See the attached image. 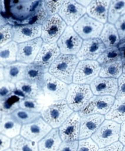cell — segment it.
<instances>
[{
	"label": "cell",
	"mask_w": 125,
	"mask_h": 151,
	"mask_svg": "<svg viewBox=\"0 0 125 151\" xmlns=\"http://www.w3.org/2000/svg\"><path fill=\"white\" fill-rule=\"evenodd\" d=\"M79 60L76 55L61 54L49 68V73L66 84L73 82V75Z\"/></svg>",
	"instance_id": "6da1fadb"
},
{
	"label": "cell",
	"mask_w": 125,
	"mask_h": 151,
	"mask_svg": "<svg viewBox=\"0 0 125 151\" xmlns=\"http://www.w3.org/2000/svg\"><path fill=\"white\" fill-rule=\"evenodd\" d=\"M73 113L66 100L53 102L45 106L41 112L42 119L53 129H57Z\"/></svg>",
	"instance_id": "7a4b0ae2"
},
{
	"label": "cell",
	"mask_w": 125,
	"mask_h": 151,
	"mask_svg": "<svg viewBox=\"0 0 125 151\" xmlns=\"http://www.w3.org/2000/svg\"><path fill=\"white\" fill-rule=\"evenodd\" d=\"M93 97V93L89 85L71 83L68 85L65 100L73 112H79Z\"/></svg>",
	"instance_id": "3957f363"
},
{
	"label": "cell",
	"mask_w": 125,
	"mask_h": 151,
	"mask_svg": "<svg viewBox=\"0 0 125 151\" xmlns=\"http://www.w3.org/2000/svg\"><path fill=\"white\" fill-rule=\"evenodd\" d=\"M120 130L121 125L119 124L106 120L92 135L91 139L99 148L107 147L118 142L119 139Z\"/></svg>",
	"instance_id": "277c9868"
},
{
	"label": "cell",
	"mask_w": 125,
	"mask_h": 151,
	"mask_svg": "<svg viewBox=\"0 0 125 151\" xmlns=\"http://www.w3.org/2000/svg\"><path fill=\"white\" fill-rule=\"evenodd\" d=\"M44 99L46 102L65 100L68 93V85L55 78L49 72L45 73L43 85Z\"/></svg>",
	"instance_id": "5b68a950"
},
{
	"label": "cell",
	"mask_w": 125,
	"mask_h": 151,
	"mask_svg": "<svg viewBox=\"0 0 125 151\" xmlns=\"http://www.w3.org/2000/svg\"><path fill=\"white\" fill-rule=\"evenodd\" d=\"M101 68V66L97 61H80L73 75V83L80 85L91 84L98 77Z\"/></svg>",
	"instance_id": "8992f818"
},
{
	"label": "cell",
	"mask_w": 125,
	"mask_h": 151,
	"mask_svg": "<svg viewBox=\"0 0 125 151\" xmlns=\"http://www.w3.org/2000/svg\"><path fill=\"white\" fill-rule=\"evenodd\" d=\"M66 24L59 14L49 17L42 24L41 38L44 43H56L66 28Z\"/></svg>",
	"instance_id": "52a82bcc"
},
{
	"label": "cell",
	"mask_w": 125,
	"mask_h": 151,
	"mask_svg": "<svg viewBox=\"0 0 125 151\" xmlns=\"http://www.w3.org/2000/svg\"><path fill=\"white\" fill-rule=\"evenodd\" d=\"M104 24L85 14L73 27L74 31L83 40L98 38L104 28Z\"/></svg>",
	"instance_id": "ba28073f"
},
{
	"label": "cell",
	"mask_w": 125,
	"mask_h": 151,
	"mask_svg": "<svg viewBox=\"0 0 125 151\" xmlns=\"http://www.w3.org/2000/svg\"><path fill=\"white\" fill-rule=\"evenodd\" d=\"M83 42V39L74 31V28L68 26L56 43L61 54L75 55L79 51Z\"/></svg>",
	"instance_id": "9c48e42d"
},
{
	"label": "cell",
	"mask_w": 125,
	"mask_h": 151,
	"mask_svg": "<svg viewBox=\"0 0 125 151\" xmlns=\"http://www.w3.org/2000/svg\"><path fill=\"white\" fill-rule=\"evenodd\" d=\"M114 101L115 98L112 96L94 95L78 113L81 117L94 114L106 115Z\"/></svg>",
	"instance_id": "30bf717a"
},
{
	"label": "cell",
	"mask_w": 125,
	"mask_h": 151,
	"mask_svg": "<svg viewBox=\"0 0 125 151\" xmlns=\"http://www.w3.org/2000/svg\"><path fill=\"white\" fill-rule=\"evenodd\" d=\"M52 127L41 117L36 121L24 125L21 127V135L33 142H39L52 130Z\"/></svg>",
	"instance_id": "8fae6325"
},
{
	"label": "cell",
	"mask_w": 125,
	"mask_h": 151,
	"mask_svg": "<svg viewBox=\"0 0 125 151\" xmlns=\"http://www.w3.org/2000/svg\"><path fill=\"white\" fill-rule=\"evenodd\" d=\"M86 13V8L76 1H64L58 14L66 24L73 27Z\"/></svg>",
	"instance_id": "7c38bea8"
},
{
	"label": "cell",
	"mask_w": 125,
	"mask_h": 151,
	"mask_svg": "<svg viewBox=\"0 0 125 151\" xmlns=\"http://www.w3.org/2000/svg\"><path fill=\"white\" fill-rule=\"evenodd\" d=\"M81 116L78 112H73L59 128L62 142L77 141L79 137Z\"/></svg>",
	"instance_id": "4fadbf2b"
},
{
	"label": "cell",
	"mask_w": 125,
	"mask_h": 151,
	"mask_svg": "<svg viewBox=\"0 0 125 151\" xmlns=\"http://www.w3.org/2000/svg\"><path fill=\"white\" fill-rule=\"evenodd\" d=\"M43 44L41 38L18 44L16 60L25 64L33 63Z\"/></svg>",
	"instance_id": "5bb4252c"
},
{
	"label": "cell",
	"mask_w": 125,
	"mask_h": 151,
	"mask_svg": "<svg viewBox=\"0 0 125 151\" xmlns=\"http://www.w3.org/2000/svg\"><path fill=\"white\" fill-rule=\"evenodd\" d=\"M106 47L99 38L84 40L81 47L76 54V57L80 61L83 60H94L100 57Z\"/></svg>",
	"instance_id": "9a60e30c"
},
{
	"label": "cell",
	"mask_w": 125,
	"mask_h": 151,
	"mask_svg": "<svg viewBox=\"0 0 125 151\" xmlns=\"http://www.w3.org/2000/svg\"><path fill=\"white\" fill-rule=\"evenodd\" d=\"M42 25L26 24L13 27V41L19 44L36 38L41 35Z\"/></svg>",
	"instance_id": "2e32d148"
},
{
	"label": "cell",
	"mask_w": 125,
	"mask_h": 151,
	"mask_svg": "<svg viewBox=\"0 0 125 151\" xmlns=\"http://www.w3.org/2000/svg\"><path fill=\"white\" fill-rule=\"evenodd\" d=\"M93 93L96 96L116 97L118 92V79L98 77L90 84Z\"/></svg>",
	"instance_id": "e0dca14e"
},
{
	"label": "cell",
	"mask_w": 125,
	"mask_h": 151,
	"mask_svg": "<svg viewBox=\"0 0 125 151\" xmlns=\"http://www.w3.org/2000/svg\"><path fill=\"white\" fill-rule=\"evenodd\" d=\"M60 55L61 52L56 43H46L43 42L33 63L49 70L51 65Z\"/></svg>",
	"instance_id": "ac0fdd59"
},
{
	"label": "cell",
	"mask_w": 125,
	"mask_h": 151,
	"mask_svg": "<svg viewBox=\"0 0 125 151\" xmlns=\"http://www.w3.org/2000/svg\"><path fill=\"white\" fill-rule=\"evenodd\" d=\"M104 115L99 114L90 115L81 117L79 139H86L91 137L104 121Z\"/></svg>",
	"instance_id": "d6986e66"
},
{
	"label": "cell",
	"mask_w": 125,
	"mask_h": 151,
	"mask_svg": "<svg viewBox=\"0 0 125 151\" xmlns=\"http://www.w3.org/2000/svg\"><path fill=\"white\" fill-rule=\"evenodd\" d=\"M110 2L111 1H92L86 8L87 14L96 21L106 24Z\"/></svg>",
	"instance_id": "ffe728a7"
},
{
	"label": "cell",
	"mask_w": 125,
	"mask_h": 151,
	"mask_svg": "<svg viewBox=\"0 0 125 151\" xmlns=\"http://www.w3.org/2000/svg\"><path fill=\"white\" fill-rule=\"evenodd\" d=\"M15 86L17 91L24 98L41 99L44 97L42 87L36 83L24 79L17 82Z\"/></svg>",
	"instance_id": "44dd1931"
},
{
	"label": "cell",
	"mask_w": 125,
	"mask_h": 151,
	"mask_svg": "<svg viewBox=\"0 0 125 151\" xmlns=\"http://www.w3.org/2000/svg\"><path fill=\"white\" fill-rule=\"evenodd\" d=\"M21 125L15 120L11 114L3 115L0 120V134L9 139L18 136L21 133Z\"/></svg>",
	"instance_id": "7402d4cb"
},
{
	"label": "cell",
	"mask_w": 125,
	"mask_h": 151,
	"mask_svg": "<svg viewBox=\"0 0 125 151\" xmlns=\"http://www.w3.org/2000/svg\"><path fill=\"white\" fill-rule=\"evenodd\" d=\"M27 67L28 64L21 62H15L4 67V80L14 84L25 79Z\"/></svg>",
	"instance_id": "603a6c76"
},
{
	"label": "cell",
	"mask_w": 125,
	"mask_h": 151,
	"mask_svg": "<svg viewBox=\"0 0 125 151\" xmlns=\"http://www.w3.org/2000/svg\"><path fill=\"white\" fill-rule=\"evenodd\" d=\"M62 143L59 130L53 129L38 142L39 151H57Z\"/></svg>",
	"instance_id": "cb8c5ba5"
},
{
	"label": "cell",
	"mask_w": 125,
	"mask_h": 151,
	"mask_svg": "<svg viewBox=\"0 0 125 151\" xmlns=\"http://www.w3.org/2000/svg\"><path fill=\"white\" fill-rule=\"evenodd\" d=\"M36 1H10V12L13 16L19 19H28L32 7Z\"/></svg>",
	"instance_id": "d4e9b609"
},
{
	"label": "cell",
	"mask_w": 125,
	"mask_h": 151,
	"mask_svg": "<svg viewBox=\"0 0 125 151\" xmlns=\"http://www.w3.org/2000/svg\"><path fill=\"white\" fill-rule=\"evenodd\" d=\"M99 39L106 49L117 47L120 42V38L116 27L109 23L104 24Z\"/></svg>",
	"instance_id": "484cf974"
},
{
	"label": "cell",
	"mask_w": 125,
	"mask_h": 151,
	"mask_svg": "<svg viewBox=\"0 0 125 151\" xmlns=\"http://www.w3.org/2000/svg\"><path fill=\"white\" fill-rule=\"evenodd\" d=\"M18 44L14 41L0 48V65L4 67L16 62Z\"/></svg>",
	"instance_id": "4316f807"
},
{
	"label": "cell",
	"mask_w": 125,
	"mask_h": 151,
	"mask_svg": "<svg viewBox=\"0 0 125 151\" xmlns=\"http://www.w3.org/2000/svg\"><path fill=\"white\" fill-rule=\"evenodd\" d=\"M23 98L21 93L15 91L7 99L0 102V115L12 114L19 109V102Z\"/></svg>",
	"instance_id": "83f0119b"
},
{
	"label": "cell",
	"mask_w": 125,
	"mask_h": 151,
	"mask_svg": "<svg viewBox=\"0 0 125 151\" xmlns=\"http://www.w3.org/2000/svg\"><path fill=\"white\" fill-rule=\"evenodd\" d=\"M106 120H112L118 124L125 121V100H115L112 107L109 112L105 115Z\"/></svg>",
	"instance_id": "f1b7e54d"
},
{
	"label": "cell",
	"mask_w": 125,
	"mask_h": 151,
	"mask_svg": "<svg viewBox=\"0 0 125 151\" xmlns=\"http://www.w3.org/2000/svg\"><path fill=\"white\" fill-rule=\"evenodd\" d=\"M48 71V70L44 69L34 63L29 64L26 70L25 79L36 83L41 87H43L44 75Z\"/></svg>",
	"instance_id": "f546056e"
},
{
	"label": "cell",
	"mask_w": 125,
	"mask_h": 151,
	"mask_svg": "<svg viewBox=\"0 0 125 151\" xmlns=\"http://www.w3.org/2000/svg\"><path fill=\"white\" fill-rule=\"evenodd\" d=\"M123 74V64L121 61L108 63L101 66L99 77L118 79Z\"/></svg>",
	"instance_id": "4dcf8cb0"
},
{
	"label": "cell",
	"mask_w": 125,
	"mask_h": 151,
	"mask_svg": "<svg viewBox=\"0 0 125 151\" xmlns=\"http://www.w3.org/2000/svg\"><path fill=\"white\" fill-rule=\"evenodd\" d=\"M11 115L21 125L31 124L41 117V113L34 112L22 109H18Z\"/></svg>",
	"instance_id": "1f68e13d"
},
{
	"label": "cell",
	"mask_w": 125,
	"mask_h": 151,
	"mask_svg": "<svg viewBox=\"0 0 125 151\" xmlns=\"http://www.w3.org/2000/svg\"><path fill=\"white\" fill-rule=\"evenodd\" d=\"M11 147L13 151H39L37 142L27 140L21 135L12 139Z\"/></svg>",
	"instance_id": "d6a6232c"
},
{
	"label": "cell",
	"mask_w": 125,
	"mask_h": 151,
	"mask_svg": "<svg viewBox=\"0 0 125 151\" xmlns=\"http://www.w3.org/2000/svg\"><path fill=\"white\" fill-rule=\"evenodd\" d=\"M125 14V1H111L110 2L108 21L112 24Z\"/></svg>",
	"instance_id": "836d02e7"
},
{
	"label": "cell",
	"mask_w": 125,
	"mask_h": 151,
	"mask_svg": "<svg viewBox=\"0 0 125 151\" xmlns=\"http://www.w3.org/2000/svg\"><path fill=\"white\" fill-rule=\"evenodd\" d=\"M46 103L44 97L41 99L23 98L19 102V108L31 112L41 113L43 109L46 106Z\"/></svg>",
	"instance_id": "e575fe53"
},
{
	"label": "cell",
	"mask_w": 125,
	"mask_h": 151,
	"mask_svg": "<svg viewBox=\"0 0 125 151\" xmlns=\"http://www.w3.org/2000/svg\"><path fill=\"white\" fill-rule=\"evenodd\" d=\"M118 61H121V58L119 49L117 47L106 49L97 60L101 66Z\"/></svg>",
	"instance_id": "d590c367"
},
{
	"label": "cell",
	"mask_w": 125,
	"mask_h": 151,
	"mask_svg": "<svg viewBox=\"0 0 125 151\" xmlns=\"http://www.w3.org/2000/svg\"><path fill=\"white\" fill-rule=\"evenodd\" d=\"M48 17V14L44 6V2L39 1L38 3V6L34 10L33 14L30 15L27 21L29 22H32L31 24L42 25Z\"/></svg>",
	"instance_id": "8d00e7d4"
},
{
	"label": "cell",
	"mask_w": 125,
	"mask_h": 151,
	"mask_svg": "<svg viewBox=\"0 0 125 151\" xmlns=\"http://www.w3.org/2000/svg\"><path fill=\"white\" fill-rule=\"evenodd\" d=\"M16 86L6 80H3L0 82V102L7 99L9 96L15 92Z\"/></svg>",
	"instance_id": "74e56055"
},
{
	"label": "cell",
	"mask_w": 125,
	"mask_h": 151,
	"mask_svg": "<svg viewBox=\"0 0 125 151\" xmlns=\"http://www.w3.org/2000/svg\"><path fill=\"white\" fill-rule=\"evenodd\" d=\"M13 26L7 24L0 28V48L13 41Z\"/></svg>",
	"instance_id": "f35d334b"
},
{
	"label": "cell",
	"mask_w": 125,
	"mask_h": 151,
	"mask_svg": "<svg viewBox=\"0 0 125 151\" xmlns=\"http://www.w3.org/2000/svg\"><path fill=\"white\" fill-rule=\"evenodd\" d=\"M44 2L48 16L51 17L58 14L64 1H44Z\"/></svg>",
	"instance_id": "ab89813d"
},
{
	"label": "cell",
	"mask_w": 125,
	"mask_h": 151,
	"mask_svg": "<svg viewBox=\"0 0 125 151\" xmlns=\"http://www.w3.org/2000/svg\"><path fill=\"white\" fill-rule=\"evenodd\" d=\"M99 147L92 139L80 140L78 144L77 151H98Z\"/></svg>",
	"instance_id": "60d3db41"
},
{
	"label": "cell",
	"mask_w": 125,
	"mask_h": 151,
	"mask_svg": "<svg viewBox=\"0 0 125 151\" xmlns=\"http://www.w3.org/2000/svg\"><path fill=\"white\" fill-rule=\"evenodd\" d=\"M118 89L116 99L118 100H125V74H122L118 80Z\"/></svg>",
	"instance_id": "b9f144b4"
},
{
	"label": "cell",
	"mask_w": 125,
	"mask_h": 151,
	"mask_svg": "<svg viewBox=\"0 0 125 151\" xmlns=\"http://www.w3.org/2000/svg\"><path fill=\"white\" fill-rule=\"evenodd\" d=\"M79 142H63L57 151H77Z\"/></svg>",
	"instance_id": "7bdbcfd3"
},
{
	"label": "cell",
	"mask_w": 125,
	"mask_h": 151,
	"mask_svg": "<svg viewBox=\"0 0 125 151\" xmlns=\"http://www.w3.org/2000/svg\"><path fill=\"white\" fill-rule=\"evenodd\" d=\"M115 27L117 29L120 40L125 37V14L120 18L115 23Z\"/></svg>",
	"instance_id": "ee69618b"
},
{
	"label": "cell",
	"mask_w": 125,
	"mask_h": 151,
	"mask_svg": "<svg viewBox=\"0 0 125 151\" xmlns=\"http://www.w3.org/2000/svg\"><path fill=\"white\" fill-rule=\"evenodd\" d=\"M123 145L119 141L115 142L107 147L100 148L98 151H122Z\"/></svg>",
	"instance_id": "f6af8a7d"
},
{
	"label": "cell",
	"mask_w": 125,
	"mask_h": 151,
	"mask_svg": "<svg viewBox=\"0 0 125 151\" xmlns=\"http://www.w3.org/2000/svg\"><path fill=\"white\" fill-rule=\"evenodd\" d=\"M11 142L9 138L0 134V151H4L9 149Z\"/></svg>",
	"instance_id": "bcb514c9"
},
{
	"label": "cell",
	"mask_w": 125,
	"mask_h": 151,
	"mask_svg": "<svg viewBox=\"0 0 125 151\" xmlns=\"http://www.w3.org/2000/svg\"><path fill=\"white\" fill-rule=\"evenodd\" d=\"M119 142L123 145H125V121L121 125V130H120Z\"/></svg>",
	"instance_id": "7dc6e473"
},
{
	"label": "cell",
	"mask_w": 125,
	"mask_h": 151,
	"mask_svg": "<svg viewBox=\"0 0 125 151\" xmlns=\"http://www.w3.org/2000/svg\"><path fill=\"white\" fill-rule=\"evenodd\" d=\"M1 1H0V28L8 24V20L5 18L1 14Z\"/></svg>",
	"instance_id": "c3c4849f"
},
{
	"label": "cell",
	"mask_w": 125,
	"mask_h": 151,
	"mask_svg": "<svg viewBox=\"0 0 125 151\" xmlns=\"http://www.w3.org/2000/svg\"><path fill=\"white\" fill-rule=\"evenodd\" d=\"M78 3H79L80 5H81L82 6L86 8L88 7L89 5L91 4L92 1H76Z\"/></svg>",
	"instance_id": "681fc988"
},
{
	"label": "cell",
	"mask_w": 125,
	"mask_h": 151,
	"mask_svg": "<svg viewBox=\"0 0 125 151\" xmlns=\"http://www.w3.org/2000/svg\"><path fill=\"white\" fill-rule=\"evenodd\" d=\"M119 49L120 52V55H121V62L125 61V47H123Z\"/></svg>",
	"instance_id": "f907efd6"
},
{
	"label": "cell",
	"mask_w": 125,
	"mask_h": 151,
	"mask_svg": "<svg viewBox=\"0 0 125 151\" xmlns=\"http://www.w3.org/2000/svg\"><path fill=\"white\" fill-rule=\"evenodd\" d=\"M4 67L1 65H0V82L3 81V80H4Z\"/></svg>",
	"instance_id": "816d5d0a"
},
{
	"label": "cell",
	"mask_w": 125,
	"mask_h": 151,
	"mask_svg": "<svg viewBox=\"0 0 125 151\" xmlns=\"http://www.w3.org/2000/svg\"><path fill=\"white\" fill-rule=\"evenodd\" d=\"M123 47H125V37H124L123 39L120 40V42L118 45V48H121Z\"/></svg>",
	"instance_id": "f5cc1de1"
},
{
	"label": "cell",
	"mask_w": 125,
	"mask_h": 151,
	"mask_svg": "<svg viewBox=\"0 0 125 151\" xmlns=\"http://www.w3.org/2000/svg\"><path fill=\"white\" fill-rule=\"evenodd\" d=\"M123 64V74H125V61L122 62Z\"/></svg>",
	"instance_id": "db71d44e"
},
{
	"label": "cell",
	"mask_w": 125,
	"mask_h": 151,
	"mask_svg": "<svg viewBox=\"0 0 125 151\" xmlns=\"http://www.w3.org/2000/svg\"><path fill=\"white\" fill-rule=\"evenodd\" d=\"M4 151H13V150L11 149H7V150H4Z\"/></svg>",
	"instance_id": "11a10c76"
},
{
	"label": "cell",
	"mask_w": 125,
	"mask_h": 151,
	"mask_svg": "<svg viewBox=\"0 0 125 151\" xmlns=\"http://www.w3.org/2000/svg\"><path fill=\"white\" fill-rule=\"evenodd\" d=\"M122 151H125V146L123 147V150H122Z\"/></svg>",
	"instance_id": "9f6ffc18"
},
{
	"label": "cell",
	"mask_w": 125,
	"mask_h": 151,
	"mask_svg": "<svg viewBox=\"0 0 125 151\" xmlns=\"http://www.w3.org/2000/svg\"><path fill=\"white\" fill-rule=\"evenodd\" d=\"M1 115H0V120H1Z\"/></svg>",
	"instance_id": "6f0895ef"
}]
</instances>
